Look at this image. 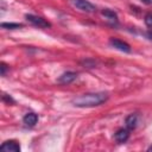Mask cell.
Listing matches in <instances>:
<instances>
[{
  "instance_id": "9",
  "label": "cell",
  "mask_w": 152,
  "mask_h": 152,
  "mask_svg": "<svg viewBox=\"0 0 152 152\" xmlns=\"http://www.w3.org/2000/svg\"><path fill=\"white\" fill-rule=\"evenodd\" d=\"M23 122H24L25 126H27V127H33V126H36V124L38 122V115H37L36 113H33V112H28V113H26V114L24 115Z\"/></svg>"
},
{
  "instance_id": "1",
  "label": "cell",
  "mask_w": 152,
  "mask_h": 152,
  "mask_svg": "<svg viewBox=\"0 0 152 152\" xmlns=\"http://www.w3.org/2000/svg\"><path fill=\"white\" fill-rule=\"evenodd\" d=\"M108 97H109V94L107 91L87 93V94H82L80 96L74 97L71 103L72 106L78 108H90V107H96L104 103L108 100Z\"/></svg>"
},
{
  "instance_id": "5",
  "label": "cell",
  "mask_w": 152,
  "mask_h": 152,
  "mask_svg": "<svg viewBox=\"0 0 152 152\" xmlns=\"http://www.w3.org/2000/svg\"><path fill=\"white\" fill-rule=\"evenodd\" d=\"M0 150L5 151V152H19L20 151V145L15 140H6L1 144Z\"/></svg>"
},
{
  "instance_id": "16",
  "label": "cell",
  "mask_w": 152,
  "mask_h": 152,
  "mask_svg": "<svg viewBox=\"0 0 152 152\" xmlns=\"http://www.w3.org/2000/svg\"><path fill=\"white\" fill-rule=\"evenodd\" d=\"M147 151H152V146H150V147L147 148Z\"/></svg>"
},
{
  "instance_id": "11",
  "label": "cell",
  "mask_w": 152,
  "mask_h": 152,
  "mask_svg": "<svg viewBox=\"0 0 152 152\" xmlns=\"http://www.w3.org/2000/svg\"><path fill=\"white\" fill-rule=\"evenodd\" d=\"M1 26L4 28H7V30H14V28L23 27V24H18V23H2Z\"/></svg>"
},
{
  "instance_id": "2",
  "label": "cell",
  "mask_w": 152,
  "mask_h": 152,
  "mask_svg": "<svg viewBox=\"0 0 152 152\" xmlns=\"http://www.w3.org/2000/svg\"><path fill=\"white\" fill-rule=\"evenodd\" d=\"M70 4L75 8L82 12H86V13H93L96 11V6L88 0H70Z\"/></svg>"
},
{
  "instance_id": "10",
  "label": "cell",
  "mask_w": 152,
  "mask_h": 152,
  "mask_svg": "<svg viewBox=\"0 0 152 152\" xmlns=\"http://www.w3.org/2000/svg\"><path fill=\"white\" fill-rule=\"evenodd\" d=\"M125 124H126V127L128 129H134L137 127V124H138V115L135 113L127 115L125 119Z\"/></svg>"
},
{
  "instance_id": "6",
  "label": "cell",
  "mask_w": 152,
  "mask_h": 152,
  "mask_svg": "<svg viewBox=\"0 0 152 152\" xmlns=\"http://www.w3.org/2000/svg\"><path fill=\"white\" fill-rule=\"evenodd\" d=\"M101 14H102V17H103L109 24H112V25H118L119 18H118V14H116L114 11H112V10H109V8H103L102 12H101Z\"/></svg>"
},
{
  "instance_id": "7",
  "label": "cell",
  "mask_w": 152,
  "mask_h": 152,
  "mask_svg": "<svg viewBox=\"0 0 152 152\" xmlns=\"http://www.w3.org/2000/svg\"><path fill=\"white\" fill-rule=\"evenodd\" d=\"M128 138H129V129H128L127 127H126V128H119V129L115 132V134H114V139H115V141L119 142V144L126 142V141L128 140Z\"/></svg>"
},
{
  "instance_id": "3",
  "label": "cell",
  "mask_w": 152,
  "mask_h": 152,
  "mask_svg": "<svg viewBox=\"0 0 152 152\" xmlns=\"http://www.w3.org/2000/svg\"><path fill=\"white\" fill-rule=\"evenodd\" d=\"M26 20L28 23H31L32 25L39 27V28H48V27H51V24L44 19L43 17H39V15H34V14H26L25 15Z\"/></svg>"
},
{
  "instance_id": "13",
  "label": "cell",
  "mask_w": 152,
  "mask_h": 152,
  "mask_svg": "<svg viewBox=\"0 0 152 152\" xmlns=\"http://www.w3.org/2000/svg\"><path fill=\"white\" fill-rule=\"evenodd\" d=\"M0 69H1V76H5L6 75V71H7V65L5 64V63H1V66H0Z\"/></svg>"
},
{
  "instance_id": "12",
  "label": "cell",
  "mask_w": 152,
  "mask_h": 152,
  "mask_svg": "<svg viewBox=\"0 0 152 152\" xmlns=\"http://www.w3.org/2000/svg\"><path fill=\"white\" fill-rule=\"evenodd\" d=\"M144 23H145V25L148 27V30H152V12H150V13H147V14L145 15Z\"/></svg>"
},
{
  "instance_id": "14",
  "label": "cell",
  "mask_w": 152,
  "mask_h": 152,
  "mask_svg": "<svg viewBox=\"0 0 152 152\" xmlns=\"http://www.w3.org/2000/svg\"><path fill=\"white\" fill-rule=\"evenodd\" d=\"M145 34H146V37H147L150 40H152V30H148L147 32H145Z\"/></svg>"
},
{
  "instance_id": "4",
  "label": "cell",
  "mask_w": 152,
  "mask_h": 152,
  "mask_svg": "<svg viewBox=\"0 0 152 152\" xmlns=\"http://www.w3.org/2000/svg\"><path fill=\"white\" fill-rule=\"evenodd\" d=\"M109 44L110 46H113L114 49L121 51V52H126V53H129L131 52V46L128 43L121 40V39H118V38H109Z\"/></svg>"
},
{
  "instance_id": "15",
  "label": "cell",
  "mask_w": 152,
  "mask_h": 152,
  "mask_svg": "<svg viewBox=\"0 0 152 152\" xmlns=\"http://www.w3.org/2000/svg\"><path fill=\"white\" fill-rule=\"evenodd\" d=\"M140 1L146 4V5H152V0H140Z\"/></svg>"
},
{
  "instance_id": "8",
  "label": "cell",
  "mask_w": 152,
  "mask_h": 152,
  "mask_svg": "<svg viewBox=\"0 0 152 152\" xmlns=\"http://www.w3.org/2000/svg\"><path fill=\"white\" fill-rule=\"evenodd\" d=\"M76 78H77V74L76 72H74V71H66V72H63L58 77V82L62 83V84H69V83L74 82Z\"/></svg>"
}]
</instances>
